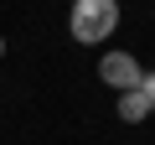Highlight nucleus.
I'll list each match as a JSON object with an SVG mask.
<instances>
[{
    "label": "nucleus",
    "instance_id": "3",
    "mask_svg": "<svg viewBox=\"0 0 155 145\" xmlns=\"http://www.w3.org/2000/svg\"><path fill=\"white\" fill-rule=\"evenodd\" d=\"M145 114H155V109L145 104V93H140V88H134V93H119V119H129V124H134V119H145Z\"/></svg>",
    "mask_w": 155,
    "mask_h": 145
},
{
    "label": "nucleus",
    "instance_id": "5",
    "mask_svg": "<svg viewBox=\"0 0 155 145\" xmlns=\"http://www.w3.org/2000/svg\"><path fill=\"white\" fill-rule=\"evenodd\" d=\"M0 52H5V42H0Z\"/></svg>",
    "mask_w": 155,
    "mask_h": 145
},
{
    "label": "nucleus",
    "instance_id": "2",
    "mask_svg": "<svg viewBox=\"0 0 155 145\" xmlns=\"http://www.w3.org/2000/svg\"><path fill=\"white\" fill-rule=\"evenodd\" d=\"M98 78H104L114 93H134L140 78H145V67H140L129 52H104V57H98Z\"/></svg>",
    "mask_w": 155,
    "mask_h": 145
},
{
    "label": "nucleus",
    "instance_id": "4",
    "mask_svg": "<svg viewBox=\"0 0 155 145\" xmlns=\"http://www.w3.org/2000/svg\"><path fill=\"white\" fill-rule=\"evenodd\" d=\"M140 93H145V104L155 109V72H145V78H140Z\"/></svg>",
    "mask_w": 155,
    "mask_h": 145
},
{
    "label": "nucleus",
    "instance_id": "1",
    "mask_svg": "<svg viewBox=\"0 0 155 145\" xmlns=\"http://www.w3.org/2000/svg\"><path fill=\"white\" fill-rule=\"evenodd\" d=\"M67 26H72V42H83V47L109 42L114 26H119V5L114 0H78L72 16H67Z\"/></svg>",
    "mask_w": 155,
    "mask_h": 145
}]
</instances>
